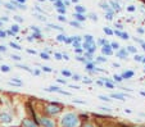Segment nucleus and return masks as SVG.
<instances>
[{
    "label": "nucleus",
    "mask_w": 145,
    "mask_h": 127,
    "mask_svg": "<svg viewBox=\"0 0 145 127\" xmlns=\"http://www.w3.org/2000/svg\"><path fill=\"white\" fill-rule=\"evenodd\" d=\"M78 123V119L75 114H66L63 118H62V124L64 127H76Z\"/></svg>",
    "instance_id": "f257e3e1"
},
{
    "label": "nucleus",
    "mask_w": 145,
    "mask_h": 127,
    "mask_svg": "<svg viewBox=\"0 0 145 127\" xmlns=\"http://www.w3.org/2000/svg\"><path fill=\"white\" fill-rule=\"evenodd\" d=\"M48 112L51 113V114H55V113H59L60 112V108L58 107L57 104H51V105H49V107H48Z\"/></svg>",
    "instance_id": "f03ea898"
},
{
    "label": "nucleus",
    "mask_w": 145,
    "mask_h": 127,
    "mask_svg": "<svg viewBox=\"0 0 145 127\" xmlns=\"http://www.w3.org/2000/svg\"><path fill=\"white\" fill-rule=\"evenodd\" d=\"M41 123H43L45 127H54V123L48 118H41Z\"/></svg>",
    "instance_id": "7ed1b4c3"
},
{
    "label": "nucleus",
    "mask_w": 145,
    "mask_h": 127,
    "mask_svg": "<svg viewBox=\"0 0 145 127\" xmlns=\"http://www.w3.org/2000/svg\"><path fill=\"white\" fill-rule=\"evenodd\" d=\"M23 126H25V127H37V124H36L35 122L30 121V119H25V121H23Z\"/></svg>",
    "instance_id": "20e7f679"
},
{
    "label": "nucleus",
    "mask_w": 145,
    "mask_h": 127,
    "mask_svg": "<svg viewBox=\"0 0 145 127\" xmlns=\"http://www.w3.org/2000/svg\"><path fill=\"white\" fill-rule=\"evenodd\" d=\"M0 117H2V121H4V122H10V116L9 114H7V113H2V116H0Z\"/></svg>",
    "instance_id": "39448f33"
},
{
    "label": "nucleus",
    "mask_w": 145,
    "mask_h": 127,
    "mask_svg": "<svg viewBox=\"0 0 145 127\" xmlns=\"http://www.w3.org/2000/svg\"><path fill=\"white\" fill-rule=\"evenodd\" d=\"M103 53L104 54H107V55H109V54H112V50L109 49V45H104V48H103Z\"/></svg>",
    "instance_id": "423d86ee"
},
{
    "label": "nucleus",
    "mask_w": 145,
    "mask_h": 127,
    "mask_svg": "<svg viewBox=\"0 0 145 127\" xmlns=\"http://www.w3.org/2000/svg\"><path fill=\"white\" fill-rule=\"evenodd\" d=\"M134 76V72H131V71H129V72H125V73H123V78H129V77H132Z\"/></svg>",
    "instance_id": "0eeeda50"
},
{
    "label": "nucleus",
    "mask_w": 145,
    "mask_h": 127,
    "mask_svg": "<svg viewBox=\"0 0 145 127\" xmlns=\"http://www.w3.org/2000/svg\"><path fill=\"white\" fill-rule=\"evenodd\" d=\"M118 57H121L122 59H125V58L127 57V51H126V50H122V51H119V53H118Z\"/></svg>",
    "instance_id": "6e6552de"
},
{
    "label": "nucleus",
    "mask_w": 145,
    "mask_h": 127,
    "mask_svg": "<svg viewBox=\"0 0 145 127\" xmlns=\"http://www.w3.org/2000/svg\"><path fill=\"white\" fill-rule=\"evenodd\" d=\"M111 96H112V98H114V99H119V100H125V98H123V95H119V94H112Z\"/></svg>",
    "instance_id": "1a4fd4ad"
},
{
    "label": "nucleus",
    "mask_w": 145,
    "mask_h": 127,
    "mask_svg": "<svg viewBox=\"0 0 145 127\" xmlns=\"http://www.w3.org/2000/svg\"><path fill=\"white\" fill-rule=\"evenodd\" d=\"M75 17H76V18H77L78 21H85V17L82 15L81 13H76V14H75Z\"/></svg>",
    "instance_id": "9d476101"
},
{
    "label": "nucleus",
    "mask_w": 145,
    "mask_h": 127,
    "mask_svg": "<svg viewBox=\"0 0 145 127\" xmlns=\"http://www.w3.org/2000/svg\"><path fill=\"white\" fill-rule=\"evenodd\" d=\"M111 5L116 9V10H119V5L117 4V3H114V2H111Z\"/></svg>",
    "instance_id": "9b49d317"
},
{
    "label": "nucleus",
    "mask_w": 145,
    "mask_h": 127,
    "mask_svg": "<svg viewBox=\"0 0 145 127\" xmlns=\"http://www.w3.org/2000/svg\"><path fill=\"white\" fill-rule=\"evenodd\" d=\"M85 39H86V41H87V42H91V44H93V36L86 35V36H85Z\"/></svg>",
    "instance_id": "f8f14e48"
},
{
    "label": "nucleus",
    "mask_w": 145,
    "mask_h": 127,
    "mask_svg": "<svg viewBox=\"0 0 145 127\" xmlns=\"http://www.w3.org/2000/svg\"><path fill=\"white\" fill-rule=\"evenodd\" d=\"M58 40H59V41H67V39H66L64 35H59V36H58Z\"/></svg>",
    "instance_id": "ddd939ff"
},
{
    "label": "nucleus",
    "mask_w": 145,
    "mask_h": 127,
    "mask_svg": "<svg viewBox=\"0 0 145 127\" xmlns=\"http://www.w3.org/2000/svg\"><path fill=\"white\" fill-rule=\"evenodd\" d=\"M76 9H77V12H78V13L85 12V8H84V7H80V5H78V7H76Z\"/></svg>",
    "instance_id": "4468645a"
},
{
    "label": "nucleus",
    "mask_w": 145,
    "mask_h": 127,
    "mask_svg": "<svg viewBox=\"0 0 145 127\" xmlns=\"http://www.w3.org/2000/svg\"><path fill=\"white\" fill-rule=\"evenodd\" d=\"M10 46H12V48H14V49H18V50L21 49V46H19V45H17V44H14V42H13V41L10 42Z\"/></svg>",
    "instance_id": "2eb2a0df"
},
{
    "label": "nucleus",
    "mask_w": 145,
    "mask_h": 127,
    "mask_svg": "<svg viewBox=\"0 0 145 127\" xmlns=\"http://www.w3.org/2000/svg\"><path fill=\"white\" fill-rule=\"evenodd\" d=\"M5 7H7L8 9H10V10H15V7H13V5H12V4H9V3H8V4H5Z\"/></svg>",
    "instance_id": "dca6fc26"
},
{
    "label": "nucleus",
    "mask_w": 145,
    "mask_h": 127,
    "mask_svg": "<svg viewBox=\"0 0 145 127\" xmlns=\"http://www.w3.org/2000/svg\"><path fill=\"white\" fill-rule=\"evenodd\" d=\"M2 71L3 72H9V67L8 66H2Z\"/></svg>",
    "instance_id": "f3484780"
},
{
    "label": "nucleus",
    "mask_w": 145,
    "mask_h": 127,
    "mask_svg": "<svg viewBox=\"0 0 145 127\" xmlns=\"http://www.w3.org/2000/svg\"><path fill=\"white\" fill-rule=\"evenodd\" d=\"M12 31H13L14 33H17V32H18V26H17V25H14V26L12 27Z\"/></svg>",
    "instance_id": "a211bd4d"
},
{
    "label": "nucleus",
    "mask_w": 145,
    "mask_h": 127,
    "mask_svg": "<svg viewBox=\"0 0 145 127\" xmlns=\"http://www.w3.org/2000/svg\"><path fill=\"white\" fill-rule=\"evenodd\" d=\"M99 99H101V100H105V101H109V99H108L107 96H104V95H100V96H99Z\"/></svg>",
    "instance_id": "6ab92c4d"
},
{
    "label": "nucleus",
    "mask_w": 145,
    "mask_h": 127,
    "mask_svg": "<svg viewBox=\"0 0 145 127\" xmlns=\"http://www.w3.org/2000/svg\"><path fill=\"white\" fill-rule=\"evenodd\" d=\"M71 25H72V26H75V27H80V23H78V22H75V21H72Z\"/></svg>",
    "instance_id": "aec40b11"
},
{
    "label": "nucleus",
    "mask_w": 145,
    "mask_h": 127,
    "mask_svg": "<svg viewBox=\"0 0 145 127\" xmlns=\"http://www.w3.org/2000/svg\"><path fill=\"white\" fill-rule=\"evenodd\" d=\"M58 10H59V13H60V14L66 13V9H64V8H58Z\"/></svg>",
    "instance_id": "412c9836"
},
{
    "label": "nucleus",
    "mask_w": 145,
    "mask_h": 127,
    "mask_svg": "<svg viewBox=\"0 0 145 127\" xmlns=\"http://www.w3.org/2000/svg\"><path fill=\"white\" fill-rule=\"evenodd\" d=\"M89 17H90V18H91L93 21H96V19H98V18H96V15H95V14H93V13H91V14H90Z\"/></svg>",
    "instance_id": "4be33fe9"
},
{
    "label": "nucleus",
    "mask_w": 145,
    "mask_h": 127,
    "mask_svg": "<svg viewBox=\"0 0 145 127\" xmlns=\"http://www.w3.org/2000/svg\"><path fill=\"white\" fill-rule=\"evenodd\" d=\"M104 32H105V33H108V35H112V33H113L109 28H104Z\"/></svg>",
    "instance_id": "5701e85b"
},
{
    "label": "nucleus",
    "mask_w": 145,
    "mask_h": 127,
    "mask_svg": "<svg viewBox=\"0 0 145 127\" xmlns=\"http://www.w3.org/2000/svg\"><path fill=\"white\" fill-rule=\"evenodd\" d=\"M112 48L113 49H118V44L117 42H112Z\"/></svg>",
    "instance_id": "b1692460"
},
{
    "label": "nucleus",
    "mask_w": 145,
    "mask_h": 127,
    "mask_svg": "<svg viewBox=\"0 0 145 127\" xmlns=\"http://www.w3.org/2000/svg\"><path fill=\"white\" fill-rule=\"evenodd\" d=\"M122 78H123V77H121V76H114V80H116V81H122Z\"/></svg>",
    "instance_id": "393cba45"
},
{
    "label": "nucleus",
    "mask_w": 145,
    "mask_h": 127,
    "mask_svg": "<svg viewBox=\"0 0 145 127\" xmlns=\"http://www.w3.org/2000/svg\"><path fill=\"white\" fill-rule=\"evenodd\" d=\"M41 58H44V59H49L48 54H44V53H41Z\"/></svg>",
    "instance_id": "a878e982"
},
{
    "label": "nucleus",
    "mask_w": 145,
    "mask_h": 127,
    "mask_svg": "<svg viewBox=\"0 0 145 127\" xmlns=\"http://www.w3.org/2000/svg\"><path fill=\"white\" fill-rule=\"evenodd\" d=\"M58 18H59V21H62V22H66V18H64L63 15H59Z\"/></svg>",
    "instance_id": "bb28decb"
},
{
    "label": "nucleus",
    "mask_w": 145,
    "mask_h": 127,
    "mask_svg": "<svg viewBox=\"0 0 145 127\" xmlns=\"http://www.w3.org/2000/svg\"><path fill=\"white\" fill-rule=\"evenodd\" d=\"M55 5H57L58 8H63V4H62L60 2H57V4H55Z\"/></svg>",
    "instance_id": "cd10ccee"
},
{
    "label": "nucleus",
    "mask_w": 145,
    "mask_h": 127,
    "mask_svg": "<svg viewBox=\"0 0 145 127\" xmlns=\"http://www.w3.org/2000/svg\"><path fill=\"white\" fill-rule=\"evenodd\" d=\"M5 35H7V33H5L4 31H0V39H2V37H5Z\"/></svg>",
    "instance_id": "c85d7f7f"
},
{
    "label": "nucleus",
    "mask_w": 145,
    "mask_h": 127,
    "mask_svg": "<svg viewBox=\"0 0 145 127\" xmlns=\"http://www.w3.org/2000/svg\"><path fill=\"white\" fill-rule=\"evenodd\" d=\"M129 51H131V53H135L136 50H135V48H132V46H129Z\"/></svg>",
    "instance_id": "c756f323"
},
{
    "label": "nucleus",
    "mask_w": 145,
    "mask_h": 127,
    "mask_svg": "<svg viewBox=\"0 0 145 127\" xmlns=\"http://www.w3.org/2000/svg\"><path fill=\"white\" fill-rule=\"evenodd\" d=\"M0 51H3V53H5V51H7V49H5V48H4L3 45H0Z\"/></svg>",
    "instance_id": "7c9ffc66"
},
{
    "label": "nucleus",
    "mask_w": 145,
    "mask_h": 127,
    "mask_svg": "<svg viewBox=\"0 0 145 127\" xmlns=\"http://www.w3.org/2000/svg\"><path fill=\"white\" fill-rule=\"evenodd\" d=\"M122 39L127 40V39H129V35H127V33H122Z\"/></svg>",
    "instance_id": "2f4dec72"
},
{
    "label": "nucleus",
    "mask_w": 145,
    "mask_h": 127,
    "mask_svg": "<svg viewBox=\"0 0 145 127\" xmlns=\"http://www.w3.org/2000/svg\"><path fill=\"white\" fill-rule=\"evenodd\" d=\"M62 73H63L64 76H71V73H69L68 71H63V72H62Z\"/></svg>",
    "instance_id": "473e14b6"
},
{
    "label": "nucleus",
    "mask_w": 145,
    "mask_h": 127,
    "mask_svg": "<svg viewBox=\"0 0 145 127\" xmlns=\"http://www.w3.org/2000/svg\"><path fill=\"white\" fill-rule=\"evenodd\" d=\"M43 69H44V71H46V72H51V69H50L49 67H43Z\"/></svg>",
    "instance_id": "72a5a7b5"
},
{
    "label": "nucleus",
    "mask_w": 145,
    "mask_h": 127,
    "mask_svg": "<svg viewBox=\"0 0 145 127\" xmlns=\"http://www.w3.org/2000/svg\"><path fill=\"white\" fill-rule=\"evenodd\" d=\"M73 45H75V48H78V46H80L78 41H73Z\"/></svg>",
    "instance_id": "f704fd0d"
},
{
    "label": "nucleus",
    "mask_w": 145,
    "mask_h": 127,
    "mask_svg": "<svg viewBox=\"0 0 145 127\" xmlns=\"http://www.w3.org/2000/svg\"><path fill=\"white\" fill-rule=\"evenodd\" d=\"M12 58H13L14 60H19V59H21V58H19V57H17V55H12Z\"/></svg>",
    "instance_id": "c9c22d12"
},
{
    "label": "nucleus",
    "mask_w": 145,
    "mask_h": 127,
    "mask_svg": "<svg viewBox=\"0 0 145 127\" xmlns=\"http://www.w3.org/2000/svg\"><path fill=\"white\" fill-rule=\"evenodd\" d=\"M105 85H107V86H108V87H113V85H112L111 82H105Z\"/></svg>",
    "instance_id": "e433bc0d"
},
{
    "label": "nucleus",
    "mask_w": 145,
    "mask_h": 127,
    "mask_svg": "<svg viewBox=\"0 0 145 127\" xmlns=\"http://www.w3.org/2000/svg\"><path fill=\"white\" fill-rule=\"evenodd\" d=\"M86 68H87V69H93V68H94V66H93V64H87V67H86Z\"/></svg>",
    "instance_id": "4c0bfd02"
},
{
    "label": "nucleus",
    "mask_w": 145,
    "mask_h": 127,
    "mask_svg": "<svg viewBox=\"0 0 145 127\" xmlns=\"http://www.w3.org/2000/svg\"><path fill=\"white\" fill-rule=\"evenodd\" d=\"M55 58H57V59H62V55H60V54H55Z\"/></svg>",
    "instance_id": "58836bf2"
},
{
    "label": "nucleus",
    "mask_w": 145,
    "mask_h": 127,
    "mask_svg": "<svg viewBox=\"0 0 145 127\" xmlns=\"http://www.w3.org/2000/svg\"><path fill=\"white\" fill-rule=\"evenodd\" d=\"M73 80H80V76H78V75H75V76H73Z\"/></svg>",
    "instance_id": "ea45409f"
},
{
    "label": "nucleus",
    "mask_w": 145,
    "mask_h": 127,
    "mask_svg": "<svg viewBox=\"0 0 145 127\" xmlns=\"http://www.w3.org/2000/svg\"><path fill=\"white\" fill-rule=\"evenodd\" d=\"M98 60H99V62H105V59H104V58H101V57H99Z\"/></svg>",
    "instance_id": "a19ab883"
},
{
    "label": "nucleus",
    "mask_w": 145,
    "mask_h": 127,
    "mask_svg": "<svg viewBox=\"0 0 145 127\" xmlns=\"http://www.w3.org/2000/svg\"><path fill=\"white\" fill-rule=\"evenodd\" d=\"M129 10H130V12H134L135 8H134V7H129Z\"/></svg>",
    "instance_id": "79ce46f5"
},
{
    "label": "nucleus",
    "mask_w": 145,
    "mask_h": 127,
    "mask_svg": "<svg viewBox=\"0 0 145 127\" xmlns=\"http://www.w3.org/2000/svg\"><path fill=\"white\" fill-rule=\"evenodd\" d=\"M116 35H117V36H122V32H119V31H116Z\"/></svg>",
    "instance_id": "37998d69"
},
{
    "label": "nucleus",
    "mask_w": 145,
    "mask_h": 127,
    "mask_svg": "<svg viewBox=\"0 0 145 127\" xmlns=\"http://www.w3.org/2000/svg\"><path fill=\"white\" fill-rule=\"evenodd\" d=\"M27 51H28L30 54H36V51H35V50H27Z\"/></svg>",
    "instance_id": "c03bdc74"
},
{
    "label": "nucleus",
    "mask_w": 145,
    "mask_h": 127,
    "mask_svg": "<svg viewBox=\"0 0 145 127\" xmlns=\"http://www.w3.org/2000/svg\"><path fill=\"white\" fill-rule=\"evenodd\" d=\"M58 82H60V83H66V81H64V80H60V78L58 80Z\"/></svg>",
    "instance_id": "a18cd8bd"
},
{
    "label": "nucleus",
    "mask_w": 145,
    "mask_h": 127,
    "mask_svg": "<svg viewBox=\"0 0 145 127\" xmlns=\"http://www.w3.org/2000/svg\"><path fill=\"white\" fill-rule=\"evenodd\" d=\"M15 19L18 21V22H22V18H19V17H15Z\"/></svg>",
    "instance_id": "49530a36"
},
{
    "label": "nucleus",
    "mask_w": 145,
    "mask_h": 127,
    "mask_svg": "<svg viewBox=\"0 0 145 127\" xmlns=\"http://www.w3.org/2000/svg\"><path fill=\"white\" fill-rule=\"evenodd\" d=\"M135 59H136V60H139V62H140V60H142V59H141V57H135Z\"/></svg>",
    "instance_id": "de8ad7c7"
},
{
    "label": "nucleus",
    "mask_w": 145,
    "mask_h": 127,
    "mask_svg": "<svg viewBox=\"0 0 145 127\" xmlns=\"http://www.w3.org/2000/svg\"><path fill=\"white\" fill-rule=\"evenodd\" d=\"M17 2H19V3H25V0H17Z\"/></svg>",
    "instance_id": "09e8293b"
},
{
    "label": "nucleus",
    "mask_w": 145,
    "mask_h": 127,
    "mask_svg": "<svg viewBox=\"0 0 145 127\" xmlns=\"http://www.w3.org/2000/svg\"><path fill=\"white\" fill-rule=\"evenodd\" d=\"M141 95H142V96H145V91H141Z\"/></svg>",
    "instance_id": "8fccbe9b"
},
{
    "label": "nucleus",
    "mask_w": 145,
    "mask_h": 127,
    "mask_svg": "<svg viewBox=\"0 0 145 127\" xmlns=\"http://www.w3.org/2000/svg\"><path fill=\"white\" fill-rule=\"evenodd\" d=\"M84 127H93L91 124H86V126H84Z\"/></svg>",
    "instance_id": "3c124183"
},
{
    "label": "nucleus",
    "mask_w": 145,
    "mask_h": 127,
    "mask_svg": "<svg viewBox=\"0 0 145 127\" xmlns=\"http://www.w3.org/2000/svg\"><path fill=\"white\" fill-rule=\"evenodd\" d=\"M142 49H144V50H145V44H142Z\"/></svg>",
    "instance_id": "603ef678"
},
{
    "label": "nucleus",
    "mask_w": 145,
    "mask_h": 127,
    "mask_svg": "<svg viewBox=\"0 0 145 127\" xmlns=\"http://www.w3.org/2000/svg\"><path fill=\"white\" fill-rule=\"evenodd\" d=\"M40 2H43V0H40Z\"/></svg>",
    "instance_id": "864d4df0"
},
{
    "label": "nucleus",
    "mask_w": 145,
    "mask_h": 127,
    "mask_svg": "<svg viewBox=\"0 0 145 127\" xmlns=\"http://www.w3.org/2000/svg\"><path fill=\"white\" fill-rule=\"evenodd\" d=\"M51 2H54V0H51Z\"/></svg>",
    "instance_id": "5fc2aeb1"
}]
</instances>
